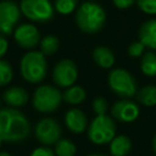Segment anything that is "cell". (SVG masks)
Returning a JSON list of instances; mask_svg holds the SVG:
<instances>
[{"label":"cell","mask_w":156,"mask_h":156,"mask_svg":"<svg viewBox=\"0 0 156 156\" xmlns=\"http://www.w3.org/2000/svg\"><path fill=\"white\" fill-rule=\"evenodd\" d=\"M66 127L74 134H80L88 128V118L79 108H71L65 115Z\"/></svg>","instance_id":"13"},{"label":"cell","mask_w":156,"mask_h":156,"mask_svg":"<svg viewBox=\"0 0 156 156\" xmlns=\"http://www.w3.org/2000/svg\"><path fill=\"white\" fill-rule=\"evenodd\" d=\"M0 156H11V155L7 154V152H5V151H0Z\"/></svg>","instance_id":"32"},{"label":"cell","mask_w":156,"mask_h":156,"mask_svg":"<svg viewBox=\"0 0 156 156\" xmlns=\"http://www.w3.org/2000/svg\"><path fill=\"white\" fill-rule=\"evenodd\" d=\"M78 77V69L72 60L65 58L57 62L52 71V79L57 87L69 88L74 84Z\"/></svg>","instance_id":"10"},{"label":"cell","mask_w":156,"mask_h":156,"mask_svg":"<svg viewBox=\"0 0 156 156\" xmlns=\"http://www.w3.org/2000/svg\"><path fill=\"white\" fill-rule=\"evenodd\" d=\"M116 122L107 115L96 116L88 126V138L95 145L111 143L116 136Z\"/></svg>","instance_id":"4"},{"label":"cell","mask_w":156,"mask_h":156,"mask_svg":"<svg viewBox=\"0 0 156 156\" xmlns=\"http://www.w3.org/2000/svg\"><path fill=\"white\" fill-rule=\"evenodd\" d=\"M112 2H113V5H115L117 9L124 10V9L130 7V6L135 2V0H112Z\"/></svg>","instance_id":"29"},{"label":"cell","mask_w":156,"mask_h":156,"mask_svg":"<svg viewBox=\"0 0 156 156\" xmlns=\"http://www.w3.org/2000/svg\"><path fill=\"white\" fill-rule=\"evenodd\" d=\"M136 100L144 106L151 107L156 105V85H145L136 91Z\"/></svg>","instance_id":"19"},{"label":"cell","mask_w":156,"mask_h":156,"mask_svg":"<svg viewBox=\"0 0 156 156\" xmlns=\"http://www.w3.org/2000/svg\"><path fill=\"white\" fill-rule=\"evenodd\" d=\"M7 40L2 34H0V57H2L7 51Z\"/></svg>","instance_id":"30"},{"label":"cell","mask_w":156,"mask_h":156,"mask_svg":"<svg viewBox=\"0 0 156 156\" xmlns=\"http://www.w3.org/2000/svg\"><path fill=\"white\" fill-rule=\"evenodd\" d=\"M20 69L22 77L29 83H39L46 76V60L41 51H29L23 55Z\"/></svg>","instance_id":"3"},{"label":"cell","mask_w":156,"mask_h":156,"mask_svg":"<svg viewBox=\"0 0 156 156\" xmlns=\"http://www.w3.org/2000/svg\"><path fill=\"white\" fill-rule=\"evenodd\" d=\"M77 147L74 143L69 139H60L55 144V155L56 156H74Z\"/></svg>","instance_id":"21"},{"label":"cell","mask_w":156,"mask_h":156,"mask_svg":"<svg viewBox=\"0 0 156 156\" xmlns=\"http://www.w3.org/2000/svg\"><path fill=\"white\" fill-rule=\"evenodd\" d=\"M21 16V10L12 0L0 1V34L10 35Z\"/></svg>","instance_id":"9"},{"label":"cell","mask_w":156,"mask_h":156,"mask_svg":"<svg viewBox=\"0 0 156 156\" xmlns=\"http://www.w3.org/2000/svg\"><path fill=\"white\" fill-rule=\"evenodd\" d=\"M138 7L147 15H156V0H135Z\"/></svg>","instance_id":"26"},{"label":"cell","mask_w":156,"mask_h":156,"mask_svg":"<svg viewBox=\"0 0 156 156\" xmlns=\"http://www.w3.org/2000/svg\"><path fill=\"white\" fill-rule=\"evenodd\" d=\"M29 156H55V152L49 146H39L34 149Z\"/></svg>","instance_id":"28"},{"label":"cell","mask_w":156,"mask_h":156,"mask_svg":"<svg viewBox=\"0 0 156 156\" xmlns=\"http://www.w3.org/2000/svg\"><path fill=\"white\" fill-rule=\"evenodd\" d=\"M144 49H145V46H144V44L141 41H133L128 46V54L132 57H139V56L143 55Z\"/></svg>","instance_id":"27"},{"label":"cell","mask_w":156,"mask_h":156,"mask_svg":"<svg viewBox=\"0 0 156 156\" xmlns=\"http://www.w3.org/2000/svg\"><path fill=\"white\" fill-rule=\"evenodd\" d=\"M55 10L61 15H68L77 10L78 0H55Z\"/></svg>","instance_id":"23"},{"label":"cell","mask_w":156,"mask_h":156,"mask_svg":"<svg viewBox=\"0 0 156 156\" xmlns=\"http://www.w3.org/2000/svg\"><path fill=\"white\" fill-rule=\"evenodd\" d=\"M132 150V141L127 135H116L110 143V152L112 156H127Z\"/></svg>","instance_id":"17"},{"label":"cell","mask_w":156,"mask_h":156,"mask_svg":"<svg viewBox=\"0 0 156 156\" xmlns=\"http://www.w3.org/2000/svg\"><path fill=\"white\" fill-rule=\"evenodd\" d=\"M108 108V104L107 100L102 96H98L94 99L93 101V111L96 113V116H101V115H106V111Z\"/></svg>","instance_id":"25"},{"label":"cell","mask_w":156,"mask_h":156,"mask_svg":"<svg viewBox=\"0 0 156 156\" xmlns=\"http://www.w3.org/2000/svg\"><path fill=\"white\" fill-rule=\"evenodd\" d=\"M60 46L58 38L56 35H46L40 40L41 52L44 55H52Z\"/></svg>","instance_id":"22"},{"label":"cell","mask_w":156,"mask_h":156,"mask_svg":"<svg viewBox=\"0 0 156 156\" xmlns=\"http://www.w3.org/2000/svg\"><path fill=\"white\" fill-rule=\"evenodd\" d=\"M61 133H62V129L58 122L49 117L40 119L34 128V134L37 140L44 146L55 145L60 140Z\"/></svg>","instance_id":"8"},{"label":"cell","mask_w":156,"mask_h":156,"mask_svg":"<svg viewBox=\"0 0 156 156\" xmlns=\"http://www.w3.org/2000/svg\"><path fill=\"white\" fill-rule=\"evenodd\" d=\"M15 40L24 49H32L40 41V34L35 26L30 23H23L15 30Z\"/></svg>","instance_id":"12"},{"label":"cell","mask_w":156,"mask_h":156,"mask_svg":"<svg viewBox=\"0 0 156 156\" xmlns=\"http://www.w3.org/2000/svg\"><path fill=\"white\" fill-rule=\"evenodd\" d=\"M111 90L123 99H129L136 95V82L134 77L123 68H113L107 78Z\"/></svg>","instance_id":"5"},{"label":"cell","mask_w":156,"mask_h":156,"mask_svg":"<svg viewBox=\"0 0 156 156\" xmlns=\"http://www.w3.org/2000/svg\"><path fill=\"white\" fill-rule=\"evenodd\" d=\"M76 24L78 28L88 34H95L102 29L106 22V12L99 4L94 1H85L76 10Z\"/></svg>","instance_id":"2"},{"label":"cell","mask_w":156,"mask_h":156,"mask_svg":"<svg viewBox=\"0 0 156 156\" xmlns=\"http://www.w3.org/2000/svg\"><path fill=\"white\" fill-rule=\"evenodd\" d=\"M20 10L34 22H48L54 16V7L49 0H21Z\"/></svg>","instance_id":"7"},{"label":"cell","mask_w":156,"mask_h":156,"mask_svg":"<svg viewBox=\"0 0 156 156\" xmlns=\"http://www.w3.org/2000/svg\"><path fill=\"white\" fill-rule=\"evenodd\" d=\"M88 156H106V155H102V154H90Z\"/></svg>","instance_id":"33"},{"label":"cell","mask_w":156,"mask_h":156,"mask_svg":"<svg viewBox=\"0 0 156 156\" xmlns=\"http://www.w3.org/2000/svg\"><path fill=\"white\" fill-rule=\"evenodd\" d=\"M93 60L101 68H111L115 65V55L107 46H96L93 50Z\"/></svg>","instance_id":"16"},{"label":"cell","mask_w":156,"mask_h":156,"mask_svg":"<svg viewBox=\"0 0 156 156\" xmlns=\"http://www.w3.org/2000/svg\"><path fill=\"white\" fill-rule=\"evenodd\" d=\"M152 149H154V151L156 152V134L154 135V139H152Z\"/></svg>","instance_id":"31"},{"label":"cell","mask_w":156,"mask_h":156,"mask_svg":"<svg viewBox=\"0 0 156 156\" xmlns=\"http://www.w3.org/2000/svg\"><path fill=\"white\" fill-rule=\"evenodd\" d=\"M62 101L61 91L52 85H40L33 94V106L39 112H54Z\"/></svg>","instance_id":"6"},{"label":"cell","mask_w":156,"mask_h":156,"mask_svg":"<svg viewBox=\"0 0 156 156\" xmlns=\"http://www.w3.org/2000/svg\"><path fill=\"white\" fill-rule=\"evenodd\" d=\"M139 106L129 100V99H122L116 101L111 107V115L115 119L124 123H130L135 121L139 116Z\"/></svg>","instance_id":"11"},{"label":"cell","mask_w":156,"mask_h":156,"mask_svg":"<svg viewBox=\"0 0 156 156\" xmlns=\"http://www.w3.org/2000/svg\"><path fill=\"white\" fill-rule=\"evenodd\" d=\"M2 100L12 108L24 106L28 102V94L21 87H11L2 94Z\"/></svg>","instance_id":"14"},{"label":"cell","mask_w":156,"mask_h":156,"mask_svg":"<svg viewBox=\"0 0 156 156\" xmlns=\"http://www.w3.org/2000/svg\"><path fill=\"white\" fill-rule=\"evenodd\" d=\"M30 124L27 117L12 107L0 108V145L5 143H21L28 138Z\"/></svg>","instance_id":"1"},{"label":"cell","mask_w":156,"mask_h":156,"mask_svg":"<svg viewBox=\"0 0 156 156\" xmlns=\"http://www.w3.org/2000/svg\"><path fill=\"white\" fill-rule=\"evenodd\" d=\"M87 93L85 90L79 85H72L67 88L62 94V100L66 101L69 105H78L82 104L85 100Z\"/></svg>","instance_id":"18"},{"label":"cell","mask_w":156,"mask_h":156,"mask_svg":"<svg viewBox=\"0 0 156 156\" xmlns=\"http://www.w3.org/2000/svg\"><path fill=\"white\" fill-rule=\"evenodd\" d=\"M141 72L147 77L156 76V54L154 51H146L141 56L140 61Z\"/></svg>","instance_id":"20"},{"label":"cell","mask_w":156,"mask_h":156,"mask_svg":"<svg viewBox=\"0 0 156 156\" xmlns=\"http://www.w3.org/2000/svg\"><path fill=\"white\" fill-rule=\"evenodd\" d=\"M139 41L145 48L156 49V18L145 21L139 28Z\"/></svg>","instance_id":"15"},{"label":"cell","mask_w":156,"mask_h":156,"mask_svg":"<svg viewBox=\"0 0 156 156\" xmlns=\"http://www.w3.org/2000/svg\"><path fill=\"white\" fill-rule=\"evenodd\" d=\"M12 79V67L11 65L5 61L0 60V87L9 84Z\"/></svg>","instance_id":"24"}]
</instances>
